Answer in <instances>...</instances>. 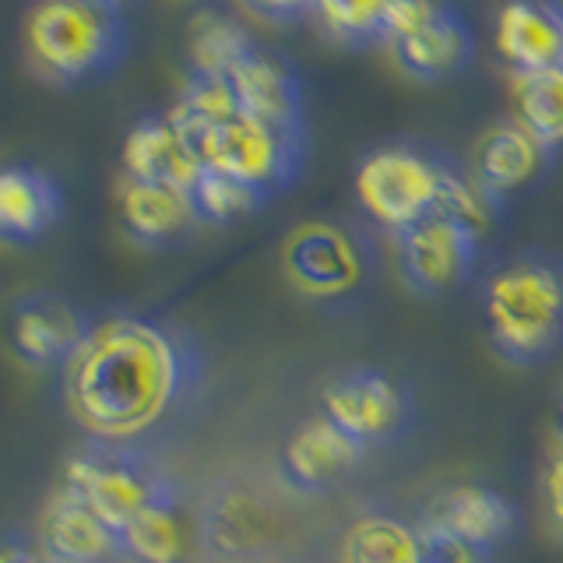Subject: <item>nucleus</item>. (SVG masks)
<instances>
[{"mask_svg": "<svg viewBox=\"0 0 563 563\" xmlns=\"http://www.w3.org/2000/svg\"><path fill=\"white\" fill-rule=\"evenodd\" d=\"M201 352L158 317L113 313L92 321L64 366V401L92 440L131 444L194 398Z\"/></svg>", "mask_w": 563, "mask_h": 563, "instance_id": "1", "label": "nucleus"}, {"mask_svg": "<svg viewBox=\"0 0 563 563\" xmlns=\"http://www.w3.org/2000/svg\"><path fill=\"white\" fill-rule=\"evenodd\" d=\"M483 324L493 352L521 369L563 352V254L528 246L483 286Z\"/></svg>", "mask_w": 563, "mask_h": 563, "instance_id": "2", "label": "nucleus"}, {"mask_svg": "<svg viewBox=\"0 0 563 563\" xmlns=\"http://www.w3.org/2000/svg\"><path fill=\"white\" fill-rule=\"evenodd\" d=\"M128 14L106 0H32L25 14V57L57 88L106 78L128 57Z\"/></svg>", "mask_w": 563, "mask_h": 563, "instance_id": "3", "label": "nucleus"}, {"mask_svg": "<svg viewBox=\"0 0 563 563\" xmlns=\"http://www.w3.org/2000/svg\"><path fill=\"white\" fill-rule=\"evenodd\" d=\"M282 264L292 289L324 310H352L377 282L374 236L342 219L296 225L282 243Z\"/></svg>", "mask_w": 563, "mask_h": 563, "instance_id": "4", "label": "nucleus"}, {"mask_svg": "<svg viewBox=\"0 0 563 563\" xmlns=\"http://www.w3.org/2000/svg\"><path fill=\"white\" fill-rule=\"evenodd\" d=\"M451 163L454 158L448 152L416 145V141L377 145L360 158L356 176H352L356 201L369 222L380 225L384 233L401 236L422 219L440 216Z\"/></svg>", "mask_w": 563, "mask_h": 563, "instance_id": "5", "label": "nucleus"}, {"mask_svg": "<svg viewBox=\"0 0 563 563\" xmlns=\"http://www.w3.org/2000/svg\"><path fill=\"white\" fill-rule=\"evenodd\" d=\"M64 486L123 532L145 510L180 500L166 468L155 462L148 451L131 444H110V440H92L78 454H70L64 468Z\"/></svg>", "mask_w": 563, "mask_h": 563, "instance_id": "6", "label": "nucleus"}, {"mask_svg": "<svg viewBox=\"0 0 563 563\" xmlns=\"http://www.w3.org/2000/svg\"><path fill=\"white\" fill-rule=\"evenodd\" d=\"M187 137L198 148L205 169L236 176L268 198L286 194L307 166V134L275 128L243 110Z\"/></svg>", "mask_w": 563, "mask_h": 563, "instance_id": "7", "label": "nucleus"}, {"mask_svg": "<svg viewBox=\"0 0 563 563\" xmlns=\"http://www.w3.org/2000/svg\"><path fill=\"white\" fill-rule=\"evenodd\" d=\"M321 412L360 448H387L412 433L416 398L409 384L380 366H352L321 391Z\"/></svg>", "mask_w": 563, "mask_h": 563, "instance_id": "8", "label": "nucleus"}, {"mask_svg": "<svg viewBox=\"0 0 563 563\" xmlns=\"http://www.w3.org/2000/svg\"><path fill=\"white\" fill-rule=\"evenodd\" d=\"M398 243V275L419 299H448L479 272L483 233L451 216H430L405 229Z\"/></svg>", "mask_w": 563, "mask_h": 563, "instance_id": "9", "label": "nucleus"}, {"mask_svg": "<svg viewBox=\"0 0 563 563\" xmlns=\"http://www.w3.org/2000/svg\"><path fill=\"white\" fill-rule=\"evenodd\" d=\"M363 454L366 448H360L345 430L334 427L324 412H317L299 422L289 433L286 448H282V479L292 493L324 497L363 465Z\"/></svg>", "mask_w": 563, "mask_h": 563, "instance_id": "10", "label": "nucleus"}, {"mask_svg": "<svg viewBox=\"0 0 563 563\" xmlns=\"http://www.w3.org/2000/svg\"><path fill=\"white\" fill-rule=\"evenodd\" d=\"M88 328L92 321L64 296L29 292L11 310V349L29 366L64 369L81 349Z\"/></svg>", "mask_w": 563, "mask_h": 563, "instance_id": "11", "label": "nucleus"}, {"mask_svg": "<svg viewBox=\"0 0 563 563\" xmlns=\"http://www.w3.org/2000/svg\"><path fill=\"white\" fill-rule=\"evenodd\" d=\"M233 92L243 113H251L275 128L307 134V96H303V78L292 67L289 57H282L278 49L254 46L233 75Z\"/></svg>", "mask_w": 563, "mask_h": 563, "instance_id": "12", "label": "nucleus"}, {"mask_svg": "<svg viewBox=\"0 0 563 563\" xmlns=\"http://www.w3.org/2000/svg\"><path fill=\"white\" fill-rule=\"evenodd\" d=\"M40 553L49 563H113L123 556V542L75 489L60 486L40 518Z\"/></svg>", "mask_w": 563, "mask_h": 563, "instance_id": "13", "label": "nucleus"}, {"mask_svg": "<svg viewBox=\"0 0 563 563\" xmlns=\"http://www.w3.org/2000/svg\"><path fill=\"white\" fill-rule=\"evenodd\" d=\"M201 155L173 113L137 120L123 141V176L190 190L201 176Z\"/></svg>", "mask_w": 563, "mask_h": 563, "instance_id": "14", "label": "nucleus"}, {"mask_svg": "<svg viewBox=\"0 0 563 563\" xmlns=\"http://www.w3.org/2000/svg\"><path fill=\"white\" fill-rule=\"evenodd\" d=\"M550 158L553 152L545 148L521 120L510 117V120L493 123L479 137L472 173H475V180L504 205L510 194H521L532 184H539L545 169H550Z\"/></svg>", "mask_w": 563, "mask_h": 563, "instance_id": "15", "label": "nucleus"}, {"mask_svg": "<svg viewBox=\"0 0 563 563\" xmlns=\"http://www.w3.org/2000/svg\"><path fill=\"white\" fill-rule=\"evenodd\" d=\"M493 43L515 75L563 67V4L560 0H507L497 11Z\"/></svg>", "mask_w": 563, "mask_h": 563, "instance_id": "16", "label": "nucleus"}, {"mask_svg": "<svg viewBox=\"0 0 563 563\" xmlns=\"http://www.w3.org/2000/svg\"><path fill=\"white\" fill-rule=\"evenodd\" d=\"M120 222L128 236L148 251H166L201 229L190 190L131 180V176L120 180Z\"/></svg>", "mask_w": 563, "mask_h": 563, "instance_id": "17", "label": "nucleus"}, {"mask_svg": "<svg viewBox=\"0 0 563 563\" xmlns=\"http://www.w3.org/2000/svg\"><path fill=\"white\" fill-rule=\"evenodd\" d=\"M422 518L448 528V532L462 536L475 545H486V550H497L500 542H507L518 532L521 525V510L518 504L507 497V493L493 489V486H448L440 489L430 500V507L422 510Z\"/></svg>", "mask_w": 563, "mask_h": 563, "instance_id": "18", "label": "nucleus"}, {"mask_svg": "<svg viewBox=\"0 0 563 563\" xmlns=\"http://www.w3.org/2000/svg\"><path fill=\"white\" fill-rule=\"evenodd\" d=\"M391 53L405 78L422 81V85H440V81L457 78L472 64L475 35L465 18L448 4L433 25L395 43Z\"/></svg>", "mask_w": 563, "mask_h": 563, "instance_id": "19", "label": "nucleus"}, {"mask_svg": "<svg viewBox=\"0 0 563 563\" xmlns=\"http://www.w3.org/2000/svg\"><path fill=\"white\" fill-rule=\"evenodd\" d=\"M64 216V194L35 166H0V240L35 243Z\"/></svg>", "mask_w": 563, "mask_h": 563, "instance_id": "20", "label": "nucleus"}, {"mask_svg": "<svg viewBox=\"0 0 563 563\" xmlns=\"http://www.w3.org/2000/svg\"><path fill=\"white\" fill-rule=\"evenodd\" d=\"M342 563H419V521L366 510L349 525Z\"/></svg>", "mask_w": 563, "mask_h": 563, "instance_id": "21", "label": "nucleus"}, {"mask_svg": "<svg viewBox=\"0 0 563 563\" xmlns=\"http://www.w3.org/2000/svg\"><path fill=\"white\" fill-rule=\"evenodd\" d=\"M120 542L131 563H184L190 553V521L184 515V504L173 500L145 510L123 528Z\"/></svg>", "mask_w": 563, "mask_h": 563, "instance_id": "22", "label": "nucleus"}, {"mask_svg": "<svg viewBox=\"0 0 563 563\" xmlns=\"http://www.w3.org/2000/svg\"><path fill=\"white\" fill-rule=\"evenodd\" d=\"M515 120H521L553 155L563 152V67L521 70L510 78Z\"/></svg>", "mask_w": 563, "mask_h": 563, "instance_id": "23", "label": "nucleus"}, {"mask_svg": "<svg viewBox=\"0 0 563 563\" xmlns=\"http://www.w3.org/2000/svg\"><path fill=\"white\" fill-rule=\"evenodd\" d=\"M257 40L240 22L225 14H201L190 32V75H219L229 78L251 57Z\"/></svg>", "mask_w": 563, "mask_h": 563, "instance_id": "24", "label": "nucleus"}, {"mask_svg": "<svg viewBox=\"0 0 563 563\" xmlns=\"http://www.w3.org/2000/svg\"><path fill=\"white\" fill-rule=\"evenodd\" d=\"M190 201L198 208L201 225H236L243 219L257 216L272 198L229 173L201 169L198 184L190 187Z\"/></svg>", "mask_w": 563, "mask_h": 563, "instance_id": "25", "label": "nucleus"}, {"mask_svg": "<svg viewBox=\"0 0 563 563\" xmlns=\"http://www.w3.org/2000/svg\"><path fill=\"white\" fill-rule=\"evenodd\" d=\"M391 0H317L313 18L328 40L342 46H377L384 43V11Z\"/></svg>", "mask_w": 563, "mask_h": 563, "instance_id": "26", "label": "nucleus"}, {"mask_svg": "<svg viewBox=\"0 0 563 563\" xmlns=\"http://www.w3.org/2000/svg\"><path fill=\"white\" fill-rule=\"evenodd\" d=\"M173 120L180 123L187 134H198L205 128L229 120L240 113V102L233 92V81L219 75H187L180 96L173 102Z\"/></svg>", "mask_w": 563, "mask_h": 563, "instance_id": "27", "label": "nucleus"}, {"mask_svg": "<svg viewBox=\"0 0 563 563\" xmlns=\"http://www.w3.org/2000/svg\"><path fill=\"white\" fill-rule=\"evenodd\" d=\"M419 563H493V550L454 536L419 515Z\"/></svg>", "mask_w": 563, "mask_h": 563, "instance_id": "28", "label": "nucleus"}, {"mask_svg": "<svg viewBox=\"0 0 563 563\" xmlns=\"http://www.w3.org/2000/svg\"><path fill=\"white\" fill-rule=\"evenodd\" d=\"M448 0H391L384 11V46H395L422 32L444 14Z\"/></svg>", "mask_w": 563, "mask_h": 563, "instance_id": "29", "label": "nucleus"}, {"mask_svg": "<svg viewBox=\"0 0 563 563\" xmlns=\"http://www.w3.org/2000/svg\"><path fill=\"white\" fill-rule=\"evenodd\" d=\"M542 504H545V515H550L553 532L563 539V440H556V448L542 472Z\"/></svg>", "mask_w": 563, "mask_h": 563, "instance_id": "30", "label": "nucleus"}, {"mask_svg": "<svg viewBox=\"0 0 563 563\" xmlns=\"http://www.w3.org/2000/svg\"><path fill=\"white\" fill-rule=\"evenodd\" d=\"M261 18H272V22H296V18L313 14L317 0H246Z\"/></svg>", "mask_w": 563, "mask_h": 563, "instance_id": "31", "label": "nucleus"}, {"mask_svg": "<svg viewBox=\"0 0 563 563\" xmlns=\"http://www.w3.org/2000/svg\"><path fill=\"white\" fill-rule=\"evenodd\" d=\"M0 563H49L40 550H32L25 542L0 539Z\"/></svg>", "mask_w": 563, "mask_h": 563, "instance_id": "32", "label": "nucleus"}, {"mask_svg": "<svg viewBox=\"0 0 563 563\" xmlns=\"http://www.w3.org/2000/svg\"><path fill=\"white\" fill-rule=\"evenodd\" d=\"M553 419H556V440H563V387H560V395H556V412H553Z\"/></svg>", "mask_w": 563, "mask_h": 563, "instance_id": "33", "label": "nucleus"}, {"mask_svg": "<svg viewBox=\"0 0 563 563\" xmlns=\"http://www.w3.org/2000/svg\"><path fill=\"white\" fill-rule=\"evenodd\" d=\"M106 4H113L117 11H123V14H128V11H131V8L137 4V0H106Z\"/></svg>", "mask_w": 563, "mask_h": 563, "instance_id": "34", "label": "nucleus"}]
</instances>
